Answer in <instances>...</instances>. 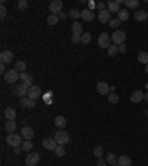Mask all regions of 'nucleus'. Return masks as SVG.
Returning <instances> with one entry per match:
<instances>
[{
    "instance_id": "f257e3e1",
    "label": "nucleus",
    "mask_w": 148,
    "mask_h": 166,
    "mask_svg": "<svg viewBox=\"0 0 148 166\" xmlns=\"http://www.w3.org/2000/svg\"><path fill=\"white\" fill-rule=\"evenodd\" d=\"M111 40L113 43L116 46H120V45H125L126 42V33L123 30H116L113 34H111Z\"/></svg>"
},
{
    "instance_id": "f03ea898",
    "label": "nucleus",
    "mask_w": 148,
    "mask_h": 166,
    "mask_svg": "<svg viewBox=\"0 0 148 166\" xmlns=\"http://www.w3.org/2000/svg\"><path fill=\"white\" fill-rule=\"evenodd\" d=\"M21 136L22 135H18V134H9L6 138V143L9 147H21V144H22V139H21Z\"/></svg>"
},
{
    "instance_id": "7ed1b4c3",
    "label": "nucleus",
    "mask_w": 148,
    "mask_h": 166,
    "mask_svg": "<svg viewBox=\"0 0 148 166\" xmlns=\"http://www.w3.org/2000/svg\"><path fill=\"white\" fill-rule=\"evenodd\" d=\"M111 36L108 34V33H101L99 34V37H98V45H99V48H102V49H108L111 46Z\"/></svg>"
},
{
    "instance_id": "20e7f679",
    "label": "nucleus",
    "mask_w": 148,
    "mask_h": 166,
    "mask_svg": "<svg viewBox=\"0 0 148 166\" xmlns=\"http://www.w3.org/2000/svg\"><path fill=\"white\" fill-rule=\"evenodd\" d=\"M55 139H56V143L59 145H65V144L70 143V136H68L65 131H58L56 135H55Z\"/></svg>"
},
{
    "instance_id": "39448f33",
    "label": "nucleus",
    "mask_w": 148,
    "mask_h": 166,
    "mask_svg": "<svg viewBox=\"0 0 148 166\" xmlns=\"http://www.w3.org/2000/svg\"><path fill=\"white\" fill-rule=\"evenodd\" d=\"M5 80L7 83H10V85H14L15 82L19 80V73L16 70H9V71H6V74H5Z\"/></svg>"
},
{
    "instance_id": "423d86ee",
    "label": "nucleus",
    "mask_w": 148,
    "mask_h": 166,
    "mask_svg": "<svg viewBox=\"0 0 148 166\" xmlns=\"http://www.w3.org/2000/svg\"><path fill=\"white\" fill-rule=\"evenodd\" d=\"M42 143H43V147L46 148V150H51V151H55L56 150V147L59 145L55 138H44Z\"/></svg>"
},
{
    "instance_id": "0eeeda50",
    "label": "nucleus",
    "mask_w": 148,
    "mask_h": 166,
    "mask_svg": "<svg viewBox=\"0 0 148 166\" xmlns=\"http://www.w3.org/2000/svg\"><path fill=\"white\" fill-rule=\"evenodd\" d=\"M62 2L61 0H53L51 5H49V9H51L52 15H58V14H61V10H62Z\"/></svg>"
},
{
    "instance_id": "6e6552de",
    "label": "nucleus",
    "mask_w": 148,
    "mask_h": 166,
    "mask_svg": "<svg viewBox=\"0 0 148 166\" xmlns=\"http://www.w3.org/2000/svg\"><path fill=\"white\" fill-rule=\"evenodd\" d=\"M39 162H40V154H39V153H31V154H28V156L25 157L27 166H36Z\"/></svg>"
},
{
    "instance_id": "1a4fd4ad",
    "label": "nucleus",
    "mask_w": 148,
    "mask_h": 166,
    "mask_svg": "<svg viewBox=\"0 0 148 166\" xmlns=\"http://www.w3.org/2000/svg\"><path fill=\"white\" fill-rule=\"evenodd\" d=\"M96 91H98V93L99 95H110V86H108V83H105V82H99L98 85H96Z\"/></svg>"
},
{
    "instance_id": "9d476101",
    "label": "nucleus",
    "mask_w": 148,
    "mask_h": 166,
    "mask_svg": "<svg viewBox=\"0 0 148 166\" xmlns=\"http://www.w3.org/2000/svg\"><path fill=\"white\" fill-rule=\"evenodd\" d=\"M80 18L83 19V21L90 23V21L95 19V14L92 12V9H83V10H80Z\"/></svg>"
},
{
    "instance_id": "9b49d317",
    "label": "nucleus",
    "mask_w": 148,
    "mask_h": 166,
    "mask_svg": "<svg viewBox=\"0 0 148 166\" xmlns=\"http://www.w3.org/2000/svg\"><path fill=\"white\" fill-rule=\"evenodd\" d=\"M98 19H99V21H101V23H110L111 19H113V18H111V12L110 10H108V9H104V10H99V12H98Z\"/></svg>"
},
{
    "instance_id": "f8f14e48",
    "label": "nucleus",
    "mask_w": 148,
    "mask_h": 166,
    "mask_svg": "<svg viewBox=\"0 0 148 166\" xmlns=\"http://www.w3.org/2000/svg\"><path fill=\"white\" fill-rule=\"evenodd\" d=\"M40 95H42V89H40L39 86H31L28 89V93H27V97L31 99H34V101H36L37 98H40Z\"/></svg>"
},
{
    "instance_id": "ddd939ff",
    "label": "nucleus",
    "mask_w": 148,
    "mask_h": 166,
    "mask_svg": "<svg viewBox=\"0 0 148 166\" xmlns=\"http://www.w3.org/2000/svg\"><path fill=\"white\" fill-rule=\"evenodd\" d=\"M12 58H14V53L10 51H2V53H0V61L3 64H9L12 61Z\"/></svg>"
},
{
    "instance_id": "4468645a",
    "label": "nucleus",
    "mask_w": 148,
    "mask_h": 166,
    "mask_svg": "<svg viewBox=\"0 0 148 166\" xmlns=\"http://www.w3.org/2000/svg\"><path fill=\"white\" fill-rule=\"evenodd\" d=\"M21 135L24 139H31L34 136V131H33V128H30V126H24L21 129Z\"/></svg>"
},
{
    "instance_id": "2eb2a0df",
    "label": "nucleus",
    "mask_w": 148,
    "mask_h": 166,
    "mask_svg": "<svg viewBox=\"0 0 148 166\" xmlns=\"http://www.w3.org/2000/svg\"><path fill=\"white\" fill-rule=\"evenodd\" d=\"M107 9L110 10L111 14H114V12L118 14V12H120V5L117 3V0H110V2L107 3Z\"/></svg>"
},
{
    "instance_id": "dca6fc26",
    "label": "nucleus",
    "mask_w": 148,
    "mask_h": 166,
    "mask_svg": "<svg viewBox=\"0 0 148 166\" xmlns=\"http://www.w3.org/2000/svg\"><path fill=\"white\" fill-rule=\"evenodd\" d=\"M21 106L27 107V108H34L36 107V101L28 98V97H24V98H21Z\"/></svg>"
},
{
    "instance_id": "f3484780",
    "label": "nucleus",
    "mask_w": 148,
    "mask_h": 166,
    "mask_svg": "<svg viewBox=\"0 0 148 166\" xmlns=\"http://www.w3.org/2000/svg\"><path fill=\"white\" fill-rule=\"evenodd\" d=\"M144 99V93L141 91H133L132 95H130V101L132 102H135V104H138V102H141Z\"/></svg>"
},
{
    "instance_id": "a211bd4d",
    "label": "nucleus",
    "mask_w": 148,
    "mask_h": 166,
    "mask_svg": "<svg viewBox=\"0 0 148 166\" xmlns=\"http://www.w3.org/2000/svg\"><path fill=\"white\" fill-rule=\"evenodd\" d=\"M135 19H136V21H139V23L147 21V19H148L147 10H138V12H135Z\"/></svg>"
},
{
    "instance_id": "6ab92c4d",
    "label": "nucleus",
    "mask_w": 148,
    "mask_h": 166,
    "mask_svg": "<svg viewBox=\"0 0 148 166\" xmlns=\"http://www.w3.org/2000/svg\"><path fill=\"white\" fill-rule=\"evenodd\" d=\"M118 166H132V159L127 156H120L117 160Z\"/></svg>"
},
{
    "instance_id": "aec40b11",
    "label": "nucleus",
    "mask_w": 148,
    "mask_h": 166,
    "mask_svg": "<svg viewBox=\"0 0 148 166\" xmlns=\"http://www.w3.org/2000/svg\"><path fill=\"white\" fill-rule=\"evenodd\" d=\"M65 125H67V120H65L64 116H56V117H55V126H56V128L64 129Z\"/></svg>"
},
{
    "instance_id": "412c9836",
    "label": "nucleus",
    "mask_w": 148,
    "mask_h": 166,
    "mask_svg": "<svg viewBox=\"0 0 148 166\" xmlns=\"http://www.w3.org/2000/svg\"><path fill=\"white\" fill-rule=\"evenodd\" d=\"M5 116H6L7 120H15V117H16V111H15L12 107H6V108H5Z\"/></svg>"
},
{
    "instance_id": "4be33fe9",
    "label": "nucleus",
    "mask_w": 148,
    "mask_h": 166,
    "mask_svg": "<svg viewBox=\"0 0 148 166\" xmlns=\"http://www.w3.org/2000/svg\"><path fill=\"white\" fill-rule=\"evenodd\" d=\"M71 30H73V34H79V36H81V34H83V27H81L80 23H73V25H71Z\"/></svg>"
},
{
    "instance_id": "5701e85b",
    "label": "nucleus",
    "mask_w": 148,
    "mask_h": 166,
    "mask_svg": "<svg viewBox=\"0 0 148 166\" xmlns=\"http://www.w3.org/2000/svg\"><path fill=\"white\" fill-rule=\"evenodd\" d=\"M25 68H27V64H25L24 61H18V62L15 64V68H14V70H16V71H18V73L21 74V73H25Z\"/></svg>"
},
{
    "instance_id": "b1692460",
    "label": "nucleus",
    "mask_w": 148,
    "mask_h": 166,
    "mask_svg": "<svg viewBox=\"0 0 148 166\" xmlns=\"http://www.w3.org/2000/svg\"><path fill=\"white\" fill-rule=\"evenodd\" d=\"M127 18H129V12L126 9H120V12L117 14V19H120V21H127Z\"/></svg>"
},
{
    "instance_id": "393cba45",
    "label": "nucleus",
    "mask_w": 148,
    "mask_h": 166,
    "mask_svg": "<svg viewBox=\"0 0 148 166\" xmlns=\"http://www.w3.org/2000/svg\"><path fill=\"white\" fill-rule=\"evenodd\" d=\"M16 129V123H15V120H7L6 122V131L9 132V134H14V131Z\"/></svg>"
},
{
    "instance_id": "a878e982",
    "label": "nucleus",
    "mask_w": 148,
    "mask_h": 166,
    "mask_svg": "<svg viewBox=\"0 0 148 166\" xmlns=\"http://www.w3.org/2000/svg\"><path fill=\"white\" fill-rule=\"evenodd\" d=\"M138 61H139L141 64H148V53L147 52H139L138 53Z\"/></svg>"
},
{
    "instance_id": "bb28decb",
    "label": "nucleus",
    "mask_w": 148,
    "mask_h": 166,
    "mask_svg": "<svg viewBox=\"0 0 148 166\" xmlns=\"http://www.w3.org/2000/svg\"><path fill=\"white\" fill-rule=\"evenodd\" d=\"M21 147H22V150L24 151H30L31 148H33V143H31V139H24L21 144Z\"/></svg>"
},
{
    "instance_id": "cd10ccee",
    "label": "nucleus",
    "mask_w": 148,
    "mask_h": 166,
    "mask_svg": "<svg viewBox=\"0 0 148 166\" xmlns=\"http://www.w3.org/2000/svg\"><path fill=\"white\" fill-rule=\"evenodd\" d=\"M105 159H107V162H108L110 165H116V163H117V160H118V159L116 157V154H114V153H108Z\"/></svg>"
},
{
    "instance_id": "c85d7f7f",
    "label": "nucleus",
    "mask_w": 148,
    "mask_h": 166,
    "mask_svg": "<svg viewBox=\"0 0 148 166\" xmlns=\"http://www.w3.org/2000/svg\"><path fill=\"white\" fill-rule=\"evenodd\" d=\"M108 101H110L111 104H117L118 101H120V98H118V95L116 93V92H110V95H108Z\"/></svg>"
},
{
    "instance_id": "c756f323",
    "label": "nucleus",
    "mask_w": 148,
    "mask_h": 166,
    "mask_svg": "<svg viewBox=\"0 0 148 166\" xmlns=\"http://www.w3.org/2000/svg\"><path fill=\"white\" fill-rule=\"evenodd\" d=\"M90 39H92V34H90V33H83V34H81L80 42L83 43V45H88L89 42H90Z\"/></svg>"
},
{
    "instance_id": "7c9ffc66",
    "label": "nucleus",
    "mask_w": 148,
    "mask_h": 166,
    "mask_svg": "<svg viewBox=\"0 0 148 166\" xmlns=\"http://www.w3.org/2000/svg\"><path fill=\"white\" fill-rule=\"evenodd\" d=\"M46 21H47V24H49V25H56V24H58V21H59V18H58V15H49Z\"/></svg>"
},
{
    "instance_id": "2f4dec72",
    "label": "nucleus",
    "mask_w": 148,
    "mask_h": 166,
    "mask_svg": "<svg viewBox=\"0 0 148 166\" xmlns=\"http://www.w3.org/2000/svg\"><path fill=\"white\" fill-rule=\"evenodd\" d=\"M68 16L73 18V19H77V18H80V10H77V9H70V10H68Z\"/></svg>"
},
{
    "instance_id": "473e14b6",
    "label": "nucleus",
    "mask_w": 148,
    "mask_h": 166,
    "mask_svg": "<svg viewBox=\"0 0 148 166\" xmlns=\"http://www.w3.org/2000/svg\"><path fill=\"white\" fill-rule=\"evenodd\" d=\"M125 3H126V6H127V8H130V9L138 8V5H139V2H138V0H125Z\"/></svg>"
},
{
    "instance_id": "72a5a7b5",
    "label": "nucleus",
    "mask_w": 148,
    "mask_h": 166,
    "mask_svg": "<svg viewBox=\"0 0 148 166\" xmlns=\"http://www.w3.org/2000/svg\"><path fill=\"white\" fill-rule=\"evenodd\" d=\"M107 51H108V55H110V56H116V55H117V53H118V46H116V45H111L110 48L107 49Z\"/></svg>"
},
{
    "instance_id": "f704fd0d",
    "label": "nucleus",
    "mask_w": 148,
    "mask_h": 166,
    "mask_svg": "<svg viewBox=\"0 0 148 166\" xmlns=\"http://www.w3.org/2000/svg\"><path fill=\"white\" fill-rule=\"evenodd\" d=\"M55 154H56L58 157L65 156V148H64V145H58V147H56V150H55Z\"/></svg>"
},
{
    "instance_id": "c9c22d12",
    "label": "nucleus",
    "mask_w": 148,
    "mask_h": 166,
    "mask_svg": "<svg viewBox=\"0 0 148 166\" xmlns=\"http://www.w3.org/2000/svg\"><path fill=\"white\" fill-rule=\"evenodd\" d=\"M120 23H121V21L116 18V19H111V21H110V24H108V25H110L111 28H114V31H116V30H117V28H118V25H120Z\"/></svg>"
},
{
    "instance_id": "e433bc0d",
    "label": "nucleus",
    "mask_w": 148,
    "mask_h": 166,
    "mask_svg": "<svg viewBox=\"0 0 148 166\" xmlns=\"http://www.w3.org/2000/svg\"><path fill=\"white\" fill-rule=\"evenodd\" d=\"M93 154H95L96 157L99 159V157H102V154H104V148L101 147V145H98V147H95V150H93Z\"/></svg>"
},
{
    "instance_id": "4c0bfd02",
    "label": "nucleus",
    "mask_w": 148,
    "mask_h": 166,
    "mask_svg": "<svg viewBox=\"0 0 148 166\" xmlns=\"http://www.w3.org/2000/svg\"><path fill=\"white\" fill-rule=\"evenodd\" d=\"M19 80H22V83H24V82H28V80H33V77L28 73H21L19 74Z\"/></svg>"
},
{
    "instance_id": "58836bf2",
    "label": "nucleus",
    "mask_w": 148,
    "mask_h": 166,
    "mask_svg": "<svg viewBox=\"0 0 148 166\" xmlns=\"http://www.w3.org/2000/svg\"><path fill=\"white\" fill-rule=\"evenodd\" d=\"M18 8L21 9V10L27 9L28 8V2H27V0H19V2H18Z\"/></svg>"
},
{
    "instance_id": "ea45409f",
    "label": "nucleus",
    "mask_w": 148,
    "mask_h": 166,
    "mask_svg": "<svg viewBox=\"0 0 148 166\" xmlns=\"http://www.w3.org/2000/svg\"><path fill=\"white\" fill-rule=\"evenodd\" d=\"M6 8H5V2L2 0V8H0V18L2 19H5V16H6Z\"/></svg>"
},
{
    "instance_id": "a19ab883",
    "label": "nucleus",
    "mask_w": 148,
    "mask_h": 166,
    "mask_svg": "<svg viewBox=\"0 0 148 166\" xmlns=\"http://www.w3.org/2000/svg\"><path fill=\"white\" fill-rule=\"evenodd\" d=\"M80 39H81V36H79V34H73V36H71V42H73V43H79Z\"/></svg>"
},
{
    "instance_id": "79ce46f5",
    "label": "nucleus",
    "mask_w": 148,
    "mask_h": 166,
    "mask_svg": "<svg viewBox=\"0 0 148 166\" xmlns=\"http://www.w3.org/2000/svg\"><path fill=\"white\" fill-rule=\"evenodd\" d=\"M107 159H102V157H99L98 159V166H107Z\"/></svg>"
},
{
    "instance_id": "37998d69",
    "label": "nucleus",
    "mask_w": 148,
    "mask_h": 166,
    "mask_svg": "<svg viewBox=\"0 0 148 166\" xmlns=\"http://www.w3.org/2000/svg\"><path fill=\"white\" fill-rule=\"evenodd\" d=\"M0 73L3 76L6 74V64H3V62H0Z\"/></svg>"
},
{
    "instance_id": "c03bdc74",
    "label": "nucleus",
    "mask_w": 148,
    "mask_h": 166,
    "mask_svg": "<svg viewBox=\"0 0 148 166\" xmlns=\"http://www.w3.org/2000/svg\"><path fill=\"white\" fill-rule=\"evenodd\" d=\"M96 8L99 9V10H104V9H105V3H104V2H98V3H96Z\"/></svg>"
},
{
    "instance_id": "a18cd8bd",
    "label": "nucleus",
    "mask_w": 148,
    "mask_h": 166,
    "mask_svg": "<svg viewBox=\"0 0 148 166\" xmlns=\"http://www.w3.org/2000/svg\"><path fill=\"white\" fill-rule=\"evenodd\" d=\"M21 150H22V147H15V148H14V154H19V153H21Z\"/></svg>"
},
{
    "instance_id": "49530a36",
    "label": "nucleus",
    "mask_w": 148,
    "mask_h": 166,
    "mask_svg": "<svg viewBox=\"0 0 148 166\" xmlns=\"http://www.w3.org/2000/svg\"><path fill=\"white\" fill-rule=\"evenodd\" d=\"M118 52H123V53H125L126 52V46L125 45H120V46H118Z\"/></svg>"
},
{
    "instance_id": "de8ad7c7",
    "label": "nucleus",
    "mask_w": 148,
    "mask_h": 166,
    "mask_svg": "<svg viewBox=\"0 0 148 166\" xmlns=\"http://www.w3.org/2000/svg\"><path fill=\"white\" fill-rule=\"evenodd\" d=\"M65 14H62V12H61V14H58V18H59V19H65Z\"/></svg>"
},
{
    "instance_id": "09e8293b",
    "label": "nucleus",
    "mask_w": 148,
    "mask_h": 166,
    "mask_svg": "<svg viewBox=\"0 0 148 166\" xmlns=\"http://www.w3.org/2000/svg\"><path fill=\"white\" fill-rule=\"evenodd\" d=\"M89 6H90V8L93 9V8H95V6H96V5H95V3H93V2H90V3H89Z\"/></svg>"
},
{
    "instance_id": "8fccbe9b",
    "label": "nucleus",
    "mask_w": 148,
    "mask_h": 166,
    "mask_svg": "<svg viewBox=\"0 0 148 166\" xmlns=\"http://www.w3.org/2000/svg\"><path fill=\"white\" fill-rule=\"evenodd\" d=\"M110 91L111 92H116V86H110Z\"/></svg>"
},
{
    "instance_id": "3c124183",
    "label": "nucleus",
    "mask_w": 148,
    "mask_h": 166,
    "mask_svg": "<svg viewBox=\"0 0 148 166\" xmlns=\"http://www.w3.org/2000/svg\"><path fill=\"white\" fill-rule=\"evenodd\" d=\"M144 99H147V101H148V92H147V93H144Z\"/></svg>"
},
{
    "instance_id": "603ef678",
    "label": "nucleus",
    "mask_w": 148,
    "mask_h": 166,
    "mask_svg": "<svg viewBox=\"0 0 148 166\" xmlns=\"http://www.w3.org/2000/svg\"><path fill=\"white\" fill-rule=\"evenodd\" d=\"M145 71H147V73H148V64H147V67H145Z\"/></svg>"
},
{
    "instance_id": "864d4df0",
    "label": "nucleus",
    "mask_w": 148,
    "mask_h": 166,
    "mask_svg": "<svg viewBox=\"0 0 148 166\" xmlns=\"http://www.w3.org/2000/svg\"><path fill=\"white\" fill-rule=\"evenodd\" d=\"M113 166H118V163H116V165H113Z\"/></svg>"
}]
</instances>
